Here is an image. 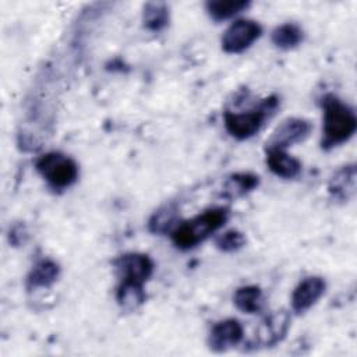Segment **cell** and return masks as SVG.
Instances as JSON below:
<instances>
[{
    "label": "cell",
    "mask_w": 357,
    "mask_h": 357,
    "mask_svg": "<svg viewBox=\"0 0 357 357\" xmlns=\"http://www.w3.org/2000/svg\"><path fill=\"white\" fill-rule=\"evenodd\" d=\"M243 339V326L237 319H225L213 325L209 346L215 351H225Z\"/></svg>",
    "instance_id": "10"
},
{
    "label": "cell",
    "mask_w": 357,
    "mask_h": 357,
    "mask_svg": "<svg viewBox=\"0 0 357 357\" xmlns=\"http://www.w3.org/2000/svg\"><path fill=\"white\" fill-rule=\"evenodd\" d=\"M234 304L238 310L254 314L262 308V291L257 286H244L236 290L234 293Z\"/></svg>",
    "instance_id": "15"
},
{
    "label": "cell",
    "mask_w": 357,
    "mask_h": 357,
    "mask_svg": "<svg viewBox=\"0 0 357 357\" xmlns=\"http://www.w3.org/2000/svg\"><path fill=\"white\" fill-rule=\"evenodd\" d=\"M116 269L121 283L141 284L151 278L153 272V262L145 254L128 252L116 259Z\"/></svg>",
    "instance_id": "6"
},
{
    "label": "cell",
    "mask_w": 357,
    "mask_h": 357,
    "mask_svg": "<svg viewBox=\"0 0 357 357\" xmlns=\"http://www.w3.org/2000/svg\"><path fill=\"white\" fill-rule=\"evenodd\" d=\"M60 273V268L52 259H42L36 262L28 275L29 287H47L53 284Z\"/></svg>",
    "instance_id": "13"
},
{
    "label": "cell",
    "mask_w": 357,
    "mask_h": 357,
    "mask_svg": "<svg viewBox=\"0 0 357 357\" xmlns=\"http://www.w3.org/2000/svg\"><path fill=\"white\" fill-rule=\"evenodd\" d=\"M177 220V206L174 204H166L160 206L149 219V230L152 233H166L172 230Z\"/></svg>",
    "instance_id": "18"
},
{
    "label": "cell",
    "mask_w": 357,
    "mask_h": 357,
    "mask_svg": "<svg viewBox=\"0 0 357 357\" xmlns=\"http://www.w3.org/2000/svg\"><path fill=\"white\" fill-rule=\"evenodd\" d=\"M266 165L272 173L283 178H293L301 172L300 160L290 156L284 149L266 148Z\"/></svg>",
    "instance_id": "11"
},
{
    "label": "cell",
    "mask_w": 357,
    "mask_h": 357,
    "mask_svg": "<svg viewBox=\"0 0 357 357\" xmlns=\"http://www.w3.org/2000/svg\"><path fill=\"white\" fill-rule=\"evenodd\" d=\"M169 11L163 3H148L144 8V25L151 31H160L167 25Z\"/></svg>",
    "instance_id": "20"
},
{
    "label": "cell",
    "mask_w": 357,
    "mask_h": 357,
    "mask_svg": "<svg viewBox=\"0 0 357 357\" xmlns=\"http://www.w3.org/2000/svg\"><path fill=\"white\" fill-rule=\"evenodd\" d=\"M116 298L123 310L132 311V310L138 308L145 301L144 286L120 282V284L117 287Z\"/></svg>",
    "instance_id": "14"
},
{
    "label": "cell",
    "mask_w": 357,
    "mask_h": 357,
    "mask_svg": "<svg viewBox=\"0 0 357 357\" xmlns=\"http://www.w3.org/2000/svg\"><path fill=\"white\" fill-rule=\"evenodd\" d=\"M290 325V315L286 311H276L266 317L258 328V343L262 346H273L279 343L287 333Z\"/></svg>",
    "instance_id": "9"
},
{
    "label": "cell",
    "mask_w": 357,
    "mask_h": 357,
    "mask_svg": "<svg viewBox=\"0 0 357 357\" xmlns=\"http://www.w3.org/2000/svg\"><path fill=\"white\" fill-rule=\"evenodd\" d=\"M36 169L54 190H64L70 187L78 177L77 163L60 152L42 155L36 160Z\"/></svg>",
    "instance_id": "4"
},
{
    "label": "cell",
    "mask_w": 357,
    "mask_h": 357,
    "mask_svg": "<svg viewBox=\"0 0 357 357\" xmlns=\"http://www.w3.org/2000/svg\"><path fill=\"white\" fill-rule=\"evenodd\" d=\"M247 7L248 1L244 0H211L206 3V11L215 21L227 20Z\"/></svg>",
    "instance_id": "16"
},
{
    "label": "cell",
    "mask_w": 357,
    "mask_h": 357,
    "mask_svg": "<svg viewBox=\"0 0 357 357\" xmlns=\"http://www.w3.org/2000/svg\"><path fill=\"white\" fill-rule=\"evenodd\" d=\"M262 28L252 20L234 21L222 36V47L227 53H241L261 35Z\"/></svg>",
    "instance_id": "5"
},
{
    "label": "cell",
    "mask_w": 357,
    "mask_h": 357,
    "mask_svg": "<svg viewBox=\"0 0 357 357\" xmlns=\"http://www.w3.org/2000/svg\"><path fill=\"white\" fill-rule=\"evenodd\" d=\"M276 106H278L276 96H271L265 99L258 106V109L243 112V113L226 112L225 127L231 137L237 139H247L259 131L265 119L269 116V113H273Z\"/></svg>",
    "instance_id": "3"
},
{
    "label": "cell",
    "mask_w": 357,
    "mask_h": 357,
    "mask_svg": "<svg viewBox=\"0 0 357 357\" xmlns=\"http://www.w3.org/2000/svg\"><path fill=\"white\" fill-rule=\"evenodd\" d=\"M310 121L298 117H290L283 120L272 132V137L266 142V148L284 149L293 144L304 141L311 132Z\"/></svg>",
    "instance_id": "7"
},
{
    "label": "cell",
    "mask_w": 357,
    "mask_h": 357,
    "mask_svg": "<svg viewBox=\"0 0 357 357\" xmlns=\"http://www.w3.org/2000/svg\"><path fill=\"white\" fill-rule=\"evenodd\" d=\"M245 243V238L244 236L237 231V230H229V231H225L223 234L218 236L216 240H215V244L219 250L222 251H226V252H230V251H236L238 248H241Z\"/></svg>",
    "instance_id": "21"
},
{
    "label": "cell",
    "mask_w": 357,
    "mask_h": 357,
    "mask_svg": "<svg viewBox=\"0 0 357 357\" xmlns=\"http://www.w3.org/2000/svg\"><path fill=\"white\" fill-rule=\"evenodd\" d=\"M258 176L251 173H236L231 174L225 184V195L230 198H237L258 185Z\"/></svg>",
    "instance_id": "17"
},
{
    "label": "cell",
    "mask_w": 357,
    "mask_h": 357,
    "mask_svg": "<svg viewBox=\"0 0 357 357\" xmlns=\"http://www.w3.org/2000/svg\"><path fill=\"white\" fill-rule=\"evenodd\" d=\"M356 190V167L354 165L344 166L337 170L329 181V192L333 198L349 199Z\"/></svg>",
    "instance_id": "12"
},
{
    "label": "cell",
    "mask_w": 357,
    "mask_h": 357,
    "mask_svg": "<svg viewBox=\"0 0 357 357\" xmlns=\"http://www.w3.org/2000/svg\"><path fill=\"white\" fill-rule=\"evenodd\" d=\"M227 216L229 212L226 208L206 209L195 218L177 225L172 230V240L181 250L192 248L204 241L211 233L222 227L227 220Z\"/></svg>",
    "instance_id": "2"
},
{
    "label": "cell",
    "mask_w": 357,
    "mask_h": 357,
    "mask_svg": "<svg viewBox=\"0 0 357 357\" xmlns=\"http://www.w3.org/2000/svg\"><path fill=\"white\" fill-rule=\"evenodd\" d=\"M325 293V282L322 278L310 276L298 283L291 294V308L297 314L308 311Z\"/></svg>",
    "instance_id": "8"
},
{
    "label": "cell",
    "mask_w": 357,
    "mask_h": 357,
    "mask_svg": "<svg viewBox=\"0 0 357 357\" xmlns=\"http://www.w3.org/2000/svg\"><path fill=\"white\" fill-rule=\"evenodd\" d=\"M324 128L322 148L329 149L346 142L357 128V119L350 106L343 103L333 95H326L322 99Z\"/></svg>",
    "instance_id": "1"
},
{
    "label": "cell",
    "mask_w": 357,
    "mask_h": 357,
    "mask_svg": "<svg viewBox=\"0 0 357 357\" xmlns=\"http://www.w3.org/2000/svg\"><path fill=\"white\" fill-rule=\"evenodd\" d=\"M303 40V31L296 24H282L272 32V42L282 49L297 46Z\"/></svg>",
    "instance_id": "19"
}]
</instances>
